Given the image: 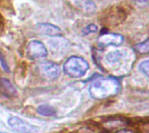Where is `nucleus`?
Instances as JSON below:
<instances>
[{"label":"nucleus","instance_id":"1","mask_svg":"<svg viewBox=\"0 0 149 133\" xmlns=\"http://www.w3.org/2000/svg\"><path fill=\"white\" fill-rule=\"evenodd\" d=\"M120 91V84L113 77H98L92 81L89 87L90 95L98 100L116 96Z\"/></svg>","mask_w":149,"mask_h":133},{"label":"nucleus","instance_id":"2","mask_svg":"<svg viewBox=\"0 0 149 133\" xmlns=\"http://www.w3.org/2000/svg\"><path fill=\"white\" fill-rule=\"evenodd\" d=\"M63 69L64 72L67 76L77 78L84 76L87 72L89 69V64L82 57L72 56L65 62Z\"/></svg>","mask_w":149,"mask_h":133},{"label":"nucleus","instance_id":"3","mask_svg":"<svg viewBox=\"0 0 149 133\" xmlns=\"http://www.w3.org/2000/svg\"><path fill=\"white\" fill-rule=\"evenodd\" d=\"M38 69L40 76L48 81L55 80L60 75V68L58 64L52 61L41 62L38 64Z\"/></svg>","mask_w":149,"mask_h":133},{"label":"nucleus","instance_id":"4","mask_svg":"<svg viewBox=\"0 0 149 133\" xmlns=\"http://www.w3.org/2000/svg\"><path fill=\"white\" fill-rule=\"evenodd\" d=\"M26 54L28 57L32 60H40L47 57L48 51L42 42L38 40H31L27 45Z\"/></svg>","mask_w":149,"mask_h":133},{"label":"nucleus","instance_id":"5","mask_svg":"<svg viewBox=\"0 0 149 133\" xmlns=\"http://www.w3.org/2000/svg\"><path fill=\"white\" fill-rule=\"evenodd\" d=\"M125 41L124 37L119 33H110V32H101L98 37V46L101 49L107 48L108 46H120Z\"/></svg>","mask_w":149,"mask_h":133},{"label":"nucleus","instance_id":"6","mask_svg":"<svg viewBox=\"0 0 149 133\" xmlns=\"http://www.w3.org/2000/svg\"><path fill=\"white\" fill-rule=\"evenodd\" d=\"M9 126L15 132L18 133H33L37 131V129L24 121L18 117H11L8 119Z\"/></svg>","mask_w":149,"mask_h":133},{"label":"nucleus","instance_id":"7","mask_svg":"<svg viewBox=\"0 0 149 133\" xmlns=\"http://www.w3.org/2000/svg\"><path fill=\"white\" fill-rule=\"evenodd\" d=\"M35 30L44 36H48V37H58L61 36L62 34V30L50 23H38L35 25Z\"/></svg>","mask_w":149,"mask_h":133},{"label":"nucleus","instance_id":"8","mask_svg":"<svg viewBox=\"0 0 149 133\" xmlns=\"http://www.w3.org/2000/svg\"><path fill=\"white\" fill-rule=\"evenodd\" d=\"M72 5L85 13H94L97 5L93 0H69Z\"/></svg>","mask_w":149,"mask_h":133},{"label":"nucleus","instance_id":"9","mask_svg":"<svg viewBox=\"0 0 149 133\" xmlns=\"http://www.w3.org/2000/svg\"><path fill=\"white\" fill-rule=\"evenodd\" d=\"M0 92L7 98H13L17 96V90L15 86L5 78H0Z\"/></svg>","mask_w":149,"mask_h":133},{"label":"nucleus","instance_id":"10","mask_svg":"<svg viewBox=\"0 0 149 133\" xmlns=\"http://www.w3.org/2000/svg\"><path fill=\"white\" fill-rule=\"evenodd\" d=\"M127 52L124 50H117L108 52L105 56V60L108 64H116L127 57Z\"/></svg>","mask_w":149,"mask_h":133},{"label":"nucleus","instance_id":"11","mask_svg":"<svg viewBox=\"0 0 149 133\" xmlns=\"http://www.w3.org/2000/svg\"><path fill=\"white\" fill-rule=\"evenodd\" d=\"M37 112L38 114L42 115V116H46V117H51V116H54L56 114V110L49 105H41L38 107Z\"/></svg>","mask_w":149,"mask_h":133},{"label":"nucleus","instance_id":"12","mask_svg":"<svg viewBox=\"0 0 149 133\" xmlns=\"http://www.w3.org/2000/svg\"><path fill=\"white\" fill-rule=\"evenodd\" d=\"M134 50L141 54H148L149 51V40L146 39L144 42L134 45Z\"/></svg>","mask_w":149,"mask_h":133},{"label":"nucleus","instance_id":"13","mask_svg":"<svg viewBox=\"0 0 149 133\" xmlns=\"http://www.w3.org/2000/svg\"><path fill=\"white\" fill-rule=\"evenodd\" d=\"M97 31H98V26L94 24H89L82 30V34L84 36H87L89 34L95 33Z\"/></svg>","mask_w":149,"mask_h":133},{"label":"nucleus","instance_id":"14","mask_svg":"<svg viewBox=\"0 0 149 133\" xmlns=\"http://www.w3.org/2000/svg\"><path fill=\"white\" fill-rule=\"evenodd\" d=\"M138 68H139V71H140L141 73H143L145 76L148 77V75H149V62H148V60H144V61L141 62V63L139 64V66H138Z\"/></svg>","mask_w":149,"mask_h":133},{"label":"nucleus","instance_id":"15","mask_svg":"<svg viewBox=\"0 0 149 133\" xmlns=\"http://www.w3.org/2000/svg\"><path fill=\"white\" fill-rule=\"evenodd\" d=\"M0 63H1V64H2V66H3V69L5 71H9L10 70H9V67H8V64H7V63H6V61H5V58H4V57H3V53L0 51Z\"/></svg>","mask_w":149,"mask_h":133},{"label":"nucleus","instance_id":"16","mask_svg":"<svg viewBox=\"0 0 149 133\" xmlns=\"http://www.w3.org/2000/svg\"><path fill=\"white\" fill-rule=\"evenodd\" d=\"M115 133H134L132 131H129V130H120V131H118Z\"/></svg>","mask_w":149,"mask_h":133},{"label":"nucleus","instance_id":"17","mask_svg":"<svg viewBox=\"0 0 149 133\" xmlns=\"http://www.w3.org/2000/svg\"><path fill=\"white\" fill-rule=\"evenodd\" d=\"M137 2H140V3H144V2H148V0H135Z\"/></svg>","mask_w":149,"mask_h":133},{"label":"nucleus","instance_id":"18","mask_svg":"<svg viewBox=\"0 0 149 133\" xmlns=\"http://www.w3.org/2000/svg\"><path fill=\"white\" fill-rule=\"evenodd\" d=\"M0 133H4V132H0Z\"/></svg>","mask_w":149,"mask_h":133}]
</instances>
